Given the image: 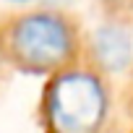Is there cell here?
Wrapping results in <instances>:
<instances>
[{
	"mask_svg": "<svg viewBox=\"0 0 133 133\" xmlns=\"http://www.w3.org/2000/svg\"><path fill=\"white\" fill-rule=\"evenodd\" d=\"M13 3H26V0H13Z\"/></svg>",
	"mask_w": 133,
	"mask_h": 133,
	"instance_id": "obj_4",
	"label": "cell"
},
{
	"mask_svg": "<svg viewBox=\"0 0 133 133\" xmlns=\"http://www.w3.org/2000/svg\"><path fill=\"white\" fill-rule=\"evenodd\" d=\"M91 50L94 57L102 68L117 73L123 68H128L130 60H133V42L130 37L120 29V26H102L94 31L91 39Z\"/></svg>",
	"mask_w": 133,
	"mask_h": 133,
	"instance_id": "obj_3",
	"label": "cell"
},
{
	"mask_svg": "<svg viewBox=\"0 0 133 133\" xmlns=\"http://www.w3.org/2000/svg\"><path fill=\"white\" fill-rule=\"evenodd\" d=\"M104 89L89 73H65L52 84L50 112L65 133H94L104 117Z\"/></svg>",
	"mask_w": 133,
	"mask_h": 133,
	"instance_id": "obj_1",
	"label": "cell"
},
{
	"mask_svg": "<svg viewBox=\"0 0 133 133\" xmlns=\"http://www.w3.org/2000/svg\"><path fill=\"white\" fill-rule=\"evenodd\" d=\"M13 50L26 65L37 71L57 68L71 57V31L55 16L34 13L16 24Z\"/></svg>",
	"mask_w": 133,
	"mask_h": 133,
	"instance_id": "obj_2",
	"label": "cell"
}]
</instances>
